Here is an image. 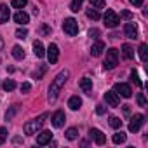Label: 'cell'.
<instances>
[{
	"label": "cell",
	"instance_id": "cell-1",
	"mask_svg": "<svg viewBox=\"0 0 148 148\" xmlns=\"http://www.w3.org/2000/svg\"><path fill=\"white\" fill-rule=\"evenodd\" d=\"M68 77H70V71H68V70H63V71H59L58 75H56V79L52 80V84H51V87H49V94H47L49 103H54V101H56V98H58L61 87L66 84Z\"/></svg>",
	"mask_w": 148,
	"mask_h": 148
},
{
	"label": "cell",
	"instance_id": "cell-2",
	"mask_svg": "<svg viewBox=\"0 0 148 148\" xmlns=\"http://www.w3.org/2000/svg\"><path fill=\"white\" fill-rule=\"evenodd\" d=\"M47 117H49L47 113H42L40 117H37V119H33V120H28V122L25 124V134H28V136L37 134V132L42 129V125H44V122H45Z\"/></svg>",
	"mask_w": 148,
	"mask_h": 148
},
{
	"label": "cell",
	"instance_id": "cell-3",
	"mask_svg": "<svg viewBox=\"0 0 148 148\" xmlns=\"http://www.w3.org/2000/svg\"><path fill=\"white\" fill-rule=\"evenodd\" d=\"M117 64H119V51L112 47L106 51V58H105L103 66H105V70H113Z\"/></svg>",
	"mask_w": 148,
	"mask_h": 148
},
{
	"label": "cell",
	"instance_id": "cell-4",
	"mask_svg": "<svg viewBox=\"0 0 148 148\" xmlns=\"http://www.w3.org/2000/svg\"><path fill=\"white\" fill-rule=\"evenodd\" d=\"M63 32L66 35H70V37H75L79 33V23L73 19V18H66L63 21Z\"/></svg>",
	"mask_w": 148,
	"mask_h": 148
},
{
	"label": "cell",
	"instance_id": "cell-5",
	"mask_svg": "<svg viewBox=\"0 0 148 148\" xmlns=\"http://www.w3.org/2000/svg\"><path fill=\"white\" fill-rule=\"evenodd\" d=\"M103 19H105V25H106L108 28H115V26H119V23H120V18H119L117 12L112 11V9H108V11L105 12Z\"/></svg>",
	"mask_w": 148,
	"mask_h": 148
},
{
	"label": "cell",
	"instance_id": "cell-6",
	"mask_svg": "<svg viewBox=\"0 0 148 148\" xmlns=\"http://www.w3.org/2000/svg\"><path fill=\"white\" fill-rule=\"evenodd\" d=\"M113 91H115L119 96H122V98H131V96H132L131 86H129V84H124V82H117V84L113 86Z\"/></svg>",
	"mask_w": 148,
	"mask_h": 148
},
{
	"label": "cell",
	"instance_id": "cell-7",
	"mask_svg": "<svg viewBox=\"0 0 148 148\" xmlns=\"http://www.w3.org/2000/svg\"><path fill=\"white\" fill-rule=\"evenodd\" d=\"M143 124H145V115L136 113V115L131 119V122H129V131H131V132H138Z\"/></svg>",
	"mask_w": 148,
	"mask_h": 148
},
{
	"label": "cell",
	"instance_id": "cell-8",
	"mask_svg": "<svg viewBox=\"0 0 148 148\" xmlns=\"http://www.w3.org/2000/svg\"><path fill=\"white\" fill-rule=\"evenodd\" d=\"M124 33H125V37L131 38V40L139 38V30H138L136 23H125V26H124Z\"/></svg>",
	"mask_w": 148,
	"mask_h": 148
},
{
	"label": "cell",
	"instance_id": "cell-9",
	"mask_svg": "<svg viewBox=\"0 0 148 148\" xmlns=\"http://www.w3.org/2000/svg\"><path fill=\"white\" fill-rule=\"evenodd\" d=\"M105 101H106V105L112 106V108H117L119 103H120L119 94H117L115 91H106V92H105Z\"/></svg>",
	"mask_w": 148,
	"mask_h": 148
},
{
	"label": "cell",
	"instance_id": "cell-10",
	"mask_svg": "<svg viewBox=\"0 0 148 148\" xmlns=\"http://www.w3.org/2000/svg\"><path fill=\"white\" fill-rule=\"evenodd\" d=\"M51 122H52V125H54L56 129L63 127V125H64V122H66V115H64V112H63V110H58V112L52 115Z\"/></svg>",
	"mask_w": 148,
	"mask_h": 148
},
{
	"label": "cell",
	"instance_id": "cell-11",
	"mask_svg": "<svg viewBox=\"0 0 148 148\" xmlns=\"http://www.w3.org/2000/svg\"><path fill=\"white\" fill-rule=\"evenodd\" d=\"M47 58H49V63H51V64H56V63H58L59 49H58L56 44H49V47H47Z\"/></svg>",
	"mask_w": 148,
	"mask_h": 148
},
{
	"label": "cell",
	"instance_id": "cell-12",
	"mask_svg": "<svg viewBox=\"0 0 148 148\" xmlns=\"http://www.w3.org/2000/svg\"><path fill=\"white\" fill-rule=\"evenodd\" d=\"M89 134H91V138L96 141V145H105V143H106V136H105L99 129H91Z\"/></svg>",
	"mask_w": 148,
	"mask_h": 148
},
{
	"label": "cell",
	"instance_id": "cell-13",
	"mask_svg": "<svg viewBox=\"0 0 148 148\" xmlns=\"http://www.w3.org/2000/svg\"><path fill=\"white\" fill-rule=\"evenodd\" d=\"M51 141H52V132L51 131H42L37 136V145H40V146H44V145H47Z\"/></svg>",
	"mask_w": 148,
	"mask_h": 148
},
{
	"label": "cell",
	"instance_id": "cell-14",
	"mask_svg": "<svg viewBox=\"0 0 148 148\" xmlns=\"http://www.w3.org/2000/svg\"><path fill=\"white\" fill-rule=\"evenodd\" d=\"M103 51H105V42H101V40H96V42L92 44V47H91V56H94V58H99V56L103 54Z\"/></svg>",
	"mask_w": 148,
	"mask_h": 148
},
{
	"label": "cell",
	"instance_id": "cell-15",
	"mask_svg": "<svg viewBox=\"0 0 148 148\" xmlns=\"http://www.w3.org/2000/svg\"><path fill=\"white\" fill-rule=\"evenodd\" d=\"M79 86H80V89H82L86 94H92V80H91V79H87V77L80 79Z\"/></svg>",
	"mask_w": 148,
	"mask_h": 148
},
{
	"label": "cell",
	"instance_id": "cell-16",
	"mask_svg": "<svg viewBox=\"0 0 148 148\" xmlns=\"http://www.w3.org/2000/svg\"><path fill=\"white\" fill-rule=\"evenodd\" d=\"M14 21H16L18 25H28V23H30V16H28L25 11H19V12L14 14Z\"/></svg>",
	"mask_w": 148,
	"mask_h": 148
},
{
	"label": "cell",
	"instance_id": "cell-17",
	"mask_svg": "<svg viewBox=\"0 0 148 148\" xmlns=\"http://www.w3.org/2000/svg\"><path fill=\"white\" fill-rule=\"evenodd\" d=\"M9 16H11L9 7H7L5 4H2V5H0V25L7 23V21H9Z\"/></svg>",
	"mask_w": 148,
	"mask_h": 148
},
{
	"label": "cell",
	"instance_id": "cell-18",
	"mask_svg": "<svg viewBox=\"0 0 148 148\" xmlns=\"http://www.w3.org/2000/svg\"><path fill=\"white\" fill-rule=\"evenodd\" d=\"M33 54H35L37 58H44V56H45V51H44V45H42L40 40H35V42H33Z\"/></svg>",
	"mask_w": 148,
	"mask_h": 148
},
{
	"label": "cell",
	"instance_id": "cell-19",
	"mask_svg": "<svg viewBox=\"0 0 148 148\" xmlns=\"http://www.w3.org/2000/svg\"><path fill=\"white\" fill-rule=\"evenodd\" d=\"M68 106H70L71 110H79V108L82 106V99H80L79 96H71V98L68 99Z\"/></svg>",
	"mask_w": 148,
	"mask_h": 148
},
{
	"label": "cell",
	"instance_id": "cell-20",
	"mask_svg": "<svg viewBox=\"0 0 148 148\" xmlns=\"http://www.w3.org/2000/svg\"><path fill=\"white\" fill-rule=\"evenodd\" d=\"M122 54H124L125 59H132V58H134V49H132L129 44H124V45H122Z\"/></svg>",
	"mask_w": 148,
	"mask_h": 148
},
{
	"label": "cell",
	"instance_id": "cell-21",
	"mask_svg": "<svg viewBox=\"0 0 148 148\" xmlns=\"http://www.w3.org/2000/svg\"><path fill=\"white\" fill-rule=\"evenodd\" d=\"M12 56H14L16 59H19V61H21V59H25V56H26V54H25V51H23V47H21V45H14V47H12Z\"/></svg>",
	"mask_w": 148,
	"mask_h": 148
},
{
	"label": "cell",
	"instance_id": "cell-22",
	"mask_svg": "<svg viewBox=\"0 0 148 148\" xmlns=\"http://www.w3.org/2000/svg\"><path fill=\"white\" fill-rule=\"evenodd\" d=\"M125 138H127V136H125V132H122V131H120V132H115L112 139H113V143H115V145H122V143H125Z\"/></svg>",
	"mask_w": 148,
	"mask_h": 148
},
{
	"label": "cell",
	"instance_id": "cell-23",
	"mask_svg": "<svg viewBox=\"0 0 148 148\" xmlns=\"http://www.w3.org/2000/svg\"><path fill=\"white\" fill-rule=\"evenodd\" d=\"M66 139H70V141H73V139H77L79 138V131L75 129V127H70V129H66Z\"/></svg>",
	"mask_w": 148,
	"mask_h": 148
},
{
	"label": "cell",
	"instance_id": "cell-24",
	"mask_svg": "<svg viewBox=\"0 0 148 148\" xmlns=\"http://www.w3.org/2000/svg\"><path fill=\"white\" fill-rule=\"evenodd\" d=\"M82 4H84V0H71V4H70V9L73 12H79L82 9Z\"/></svg>",
	"mask_w": 148,
	"mask_h": 148
},
{
	"label": "cell",
	"instance_id": "cell-25",
	"mask_svg": "<svg viewBox=\"0 0 148 148\" xmlns=\"http://www.w3.org/2000/svg\"><path fill=\"white\" fill-rule=\"evenodd\" d=\"M2 87H4V91L11 92V91H14V89H16V82H14L12 79H7V80L4 82V86H2Z\"/></svg>",
	"mask_w": 148,
	"mask_h": 148
},
{
	"label": "cell",
	"instance_id": "cell-26",
	"mask_svg": "<svg viewBox=\"0 0 148 148\" xmlns=\"http://www.w3.org/2000/svg\"><path fill=\"white\" fill-rule=\"evenodd\" d=\"M18 108H19V105H12V106H11V110H7V112H5V120H7V122H9V120H12V117L16 115Z\"/></svg>",
	"mask_w": 148,
	"mask_h": 148
},
{
	"label": "cell",
	"instance_id": "cell-27",
	"mask_svg": "<svg viewBox=\"0 0 148 148\" xmlns=\"http://www.w3.org/2000/svg\"><path fill=\"white\" fill-rule=\"evenodd\" d=\"M87 18L89 19H94V21H98L99 18H101V14L94 9V7H91V9H87Z\"/></svg>",
	"mask_w": 148,
	"mask_h": 148
},
{
	"label": "cell",
	"instance_id": "cell-28",
	"mask_svg": "<svg viewBox=\"0 0 148 148\" xmlns=\"http://www.w3.org/2000/svg\"><path fill=\"white\" fill-rule=\"evenodd\" d=\"M138 51H139V58H141V61L145 63V61L148 59V54H146V51H148V47H146V44H141Z\"/></svg>",
	"mask_w": 148,
	"mask_h": 148
},
{
	"label": "cell",
	"instance_id": "cell-29",
	"mask_svg": "<svg viewBox=\"0 0 148 148\" xmlns=\"http://www.w3.org/2000/svg\"><path fill=\"white\" fill-rule=\"evenodd\" d=\"M45 71H47V64H42V66H40V68L33 73V79H37V80H38V79H42Z\"/></svg>",
	"mask_w": 148,
	"mask_h": 148
},
{
	"label": "cell",
	"instance_id": "cell-30",
	"mask_svg": "<svg viewBox=\"0 0 148 148\" xmlns=\"http://www.w3.org/2000/svg\"><path fill=\"white\" fill-rule=\"evenodd\" d=\"M26 37H28V30H26V28H18V30H16V38L25 40Z\"/></svg>",
	"mask_w": 148,
	"mask_h": 148
},
{
	"label": "cell",
	"instance_id": "cell-31",
	"mask_svg": "<svg viewBox=\"0 0 148 148\" xmlns=\"http://www.w3.org/2000/svg\"><path fill=\"white\" fill-rule=\"evenodd\" d=\"M131 82H134V86H136V87H141V86H143V82L139 80V77H138V73H136L134 70L131 71Z\"/></svg>",
	"mask_w": 148,
	"mask_h": 148
},
{
	"label": "cell",
	"instance_id": "cell-32",
	"mask_svg": "<svg viewBox=\"0 0 148 148\" xmlns=\"http://www.w3.org/2000/svg\"><path fill=\"white\" fill-rule=\"evenodd\" d=\"M26 4H28V0H12V7L14 9H23V7H26Z\"/></svg>",
	"mask_w": 148,
	"mask_h": 148
},
{
	"label": "cell",
	"instance_id": "cell-33",
	"mask_svg": "<svg viewBox=\"0 0 148 148\" xmlns=\"http://www.w3.org/2000/svg\"><path fill=\"white\" fill-rule=\"evenodd\" d=\"M51 32H52V30H51V26H47V25H42V26L38 28V33H40L42 37H49Z\"/></svg>",
	"mask_w": 148,
	"mask_h": 148
},
{
	"label": "cell",
	"instance_id": "cell-34",
	"mask_svg": "<svg viewBox=\"0 0 148 148\" xmlns=\"http://www.w3.org/2000/svg\"><path fill=\"white\" fill-rule=\"evenodd\" d=\"M110 125H112L113 129H119V127L122 125V120H120L119 117H110Z\"/></svg>",
	"mask_w": 148,
	"mask_h": 148
},
{
	"label": "cell",
	"instance_id": "cell-35",
	"mask_svg": "<svg viewBox=\"0 0 148 148\" xmlns=\"http://www.w3.org/2000/svg\"><path fill=\"white\" fill-rule=\"evenodd\" d=\"M89 2L94 9H103L105 7V0H89Z\"/></svg>",
	"mask_w": 148,
	"mask_h": 148
},
{
	"label": "cell",
	"instance_id": "cell-36",
	"mask_svg": "<svg viewBox=\"0 0 148 148\" xmlns=\"http://www.w3.org/2000/svg\"><path fill=\"white\" fill-rule=\"evenodd\" d=\"M7 139V129L5 127H0V145H4Z\"/></svg>",
	"mask_w": 148,
	"mask_h": 148
},
{
	"label": "cell",
	"instance_id": "cell-37",
	"mask_svg": "<svg viewBox=\"0 0 148 148\" xmlns=\"http://www.w3.org/2000/svg\"><path fill=\"white\" fill-rule=\"evenodd\" d=\"M138 105H139V106H146V99H145V94H143V92L138 94Z\"/></svg>",
	"mask_w": 148,
	"mask_h": 148
},
{
	"label": "cell",
	"instance_id": "cell-38",
	"mask_svg": "<svg viewBox=\"0 0 148 148\" xmlns=\"http://www.w3.org/2000/svg\"><path fill=\"white\" fill-rule=\"evenodd\" d=\"M30 89H32V84L30 82H23L21 84V92H28Z\"/></svg>",
	"mask_w": 148,
	"mask_h": 148
},
{
	"label": "cell",
	"instance_id": "cell-39",
	"mask_svg": "<svg viewBox=\"0 0 148 148\" xmlns=\"http://www.w3.org/2000/svg\"><path fill=\"white\" fill-rule=\"evenodd\" d=\"M120 18H124V19H132V14H131L129 11H122V14H120Z\"/></svg>",
	"mask_w": 148,
	"mask_h": 148
},
{
	"label": "cell",
	"instance_id": "cell-40",
	"mask_svg": "<svg viewBox=\"0 0 148 148\" xmlns=\"http://www.w3.org/2000/svg\"><path fill=\"white\" fill-rule=\"evenodd\" d=\"M89 37H92V38H98L99 37V30H89Z\"/></svg>",
	"mask_w": 148,
	"mask_h": 148
},
{
	"label": "cell",
	"instance_id": "cell-41",
	"mask_svg": "<svg viewBox=\"0 0 148 148\" xmlns=\"http://www.w3.org/2000/svg\"><path fill=\"white\" fill-rule=\"evenodd\" d=\"M129 2L134 5V7H141L143 5V2H145V0H129Z\"/></svg>",
	"mask_w": 148,
	"mask_h": 148
},
{
	"label": "cell",
	"instance_id": "cell-42",
	"mask_svg": "<svg viewBox=\"0 0 148 148\" xmlns=\"http://www.w3.org/2000/svg\"><path fill=\"white\" fill-rule=\"evenodd\" d=\"M96 113H98V115H103V113H105V106H103V105H98V106H96Z\"/></svg>",
	"mask_w": 148,
	"mask_h": 148
},
{
	"label": "cell",
	"instance_id": "cell-43",
	"mask_svg": "<svg viewBox=\"0 0 148 148\" xmlns=\"http://www.w3.org/2000/svg\"><path fill=\"white\" fill-rule=\"evenodd\" d=\"M4 49V40H2V37H0V51Z\"/></svg>",
	"mask_w": 148,
	"mask_h": 148
}]
</instances>
